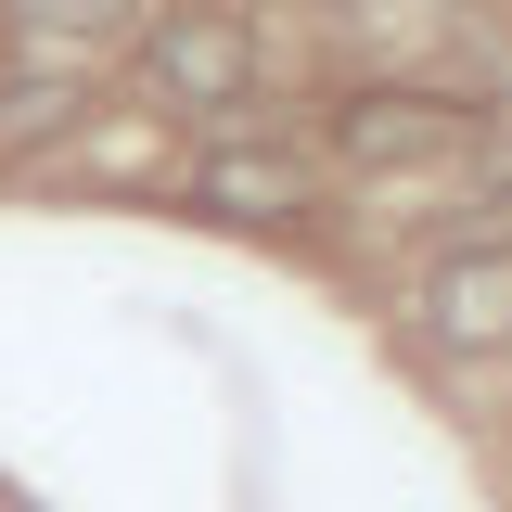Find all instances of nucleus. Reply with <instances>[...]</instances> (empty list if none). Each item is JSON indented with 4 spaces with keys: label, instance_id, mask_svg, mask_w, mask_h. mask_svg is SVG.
<instances>
[{
    "label": "nucleus",
    "instance_id": "nucleus-2",
    "mask_svg": "<svg viewBox=\"0 0 512 512\" xmlns=\"http://www.w3.org/2000/svg\"><path fill=\"white\" fill-rule=\"evenodd\" d=\"M141 90L154 103H192V116L256 103V26L244 13H154L141 26Z\"/></svg>",
    "mask_w": 512,
    "mask_h": 512
},
{
    "label": "nucleus",
    "instance_id": "nucleus-1",
    "mask_svg": "<svg viewBox=\"0 0 512 512\" xmlns=\"http://www.w3.org/2000/svg\"><path fill=\"white\" fill-rule=\"evenodd\" d=\"M487 141V103L461 90H346L333 103V154L346 167H448Z\"/></svg>",
    "mask_w": 512,
    "mask_h": 512
},
{
    "label": "nucleus",
    "instance_id": "nucleus-3",
    "mask_svg": "<svg viewBox=\"0 0 512 512\" xmlns=\"http://www.w3.org/2000/svg\"><path fill=\"white\" fill-rule=\"evenodd\" d=\"M423 333L448 359H500L512 346V244H448L423 269Z\"/></svg>",
    "mask_w": 512,
    "mask_h": 512
},
{
    "label": "nucleus",
    "instance_id": "nucleus-4",
    "mask_svg": "<svg viewBox=\"0 0 512 512\" xmlns=\"http://www.w3.org/2000/svg\"><path fill=\"white\" fill-rule=\"evenodd\" d=\"M205 218H231V231H295L320 205V167L308 154H282V141H231V154H205Z\"/></svg>",
    "mask_w": 512,
    "mask_h": 512
},
{
    "label": "nucleus",
    "instance_id": "nucleus-7",
    "mask_svg": "<svg viewBox=\"0 0 512 512\" xmlns=\"http://www.w3.org/2000/svg\"><path fill=\"white\" fill-rule=\"evenodd\" d=\"M346 13H397V0H346Z\"/></svg>",
    "mask_w": 512,
    "mask_h": 512
},
{
    "label": "nucleus",
    "instance_id": "nucleus-6",
    "mask_svg": "<svg viewBox=\"0 0 512 512\" xmlns=\"http://www.w3.org/2000/svg\"><path fill=\"white\" fill-rule=\"evenodd\" d=\"M13 26H26V39H39V52H90V39H128V26H141V0H13Z\"/></svg>",
    "mask_w": 512,
    "mask_h": 512
},
{
    "label": "nucleus",
    "instance_id": "nucleus-5",
    "mask_svg": "<svg viewBox=\"0 0 512 512\" xmlns=\"http://www.w3.org/2000/svg\"><path fill=\"white\" fill-rule=\"evenodd\" d=\"M77 116H90V77H77V64H13V77H0V154L64 141Z\"/></svg>",
    "mask_w": 512,
    "mask_h": 512
}]
</instances>
